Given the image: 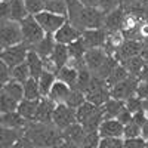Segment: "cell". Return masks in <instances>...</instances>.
<instances>
[{
    "instance_id": "cell-1",
    "label": "cell",
    "mask_w": 148,
    "mask_h": 148,
    "mask_svg": "<svg viewBox=\"0 0 148 148\" xmlns=\"http://www.w3.org/2000/svg\"><path fill=\"white\" fill-rule=\"evenodd\" d=\"M71 22L76 25L79 30H92V28H104V21L105 14L99 8H89V6H82L76 15L70 16Z\"/></svg>"
},
{
    "instance_id": "cell-2",
    "label": "cell",
    "mask_w": 148,
    "mask_h": 148,
    "mask_svg": "<svg viewBox=\"0 0 148 148\" xmlns=\"http://www.w3.org/2000/svg\"><path fill=\"white\" fill-rule=\"evenodd\" d=\"M21 28H22L24 42H25L28 46H33L36 43H39L46 36V31L42 28L40 24L37 22L34 15H28L27 18H24L21 21Z\"/></svg>"
},
{
    "instance_id": "cell-3",
    "label": "cell",
    "mask_w": 148,
    "mask_h": 148,
    "mask_svg": "<svg viewBox=\"0 0 148 148\" xmlns=\"http://www.w3.org/2000/svg\"><path fill=\"white\" fill-rule=\"evenodd\" d=\"M24 42L21 22L14 19H3L2 21V47H9Z\"/></svg>"
},
{
    "instance_id": "cell-4",
    "label": "cell",
    "mask_w": 148,
    "mask_h": 148,
    "mask_svg": "<svg viewBox=\"0 0 148 148\" xmlns=\"http://www.w3.org/2000/svg\"><path fill=\"white\" fill-rule=\"evenodd\" d=\"M28 52H30V46L25 42H22V43H18V45H14V46L5 47L3 52L0 53V58H2V61H5L10 68H14L18 64L27 61Z\"/></svg>"
},
{
    "instance_id": "cell-5",
    "label": "cell",
    "mask_w": 148,
    "mask_h": 148,
    "mask_svg": "<svg viewBox=\"0 0 148 148\" xmlns=\"http://www.w3.org/2000/svg\"><path fill=\"white\" fill-rule=\"evenodd\" d=\"M52 121H53V125L58 129L64 130L68 126L74 125V123H77V113H76V110L68 107L65 102L64 104H56L55 111H53Z\"/></svg>"
},
{
    "instance_id": "cell-6",
    "label": "cell",
    "mask_w": 148,
    "mask_h": 148,
    "mask_svg": "<svg viewBox=\"0 0 148 148\" xmlns=\"http://www.w3.org/2000/svg\"><path fill=\"white\" fill-rule=\"evenodd\" d=\"M34 16L37 22L42 25V28L46 31V34H55L61 28V25L67 21V15L53 14V12H49V10H42Z\"/></svg>"
},
{
    "instance_id": "cell-7",
    "label": "cell",
    "mask_w": 148,
    "mask_h": 148,
    "mask_svg": "<svg viewBox=\"0 0 148 148\" xmlns=\"http://www.w3.org/2000/svg\"><path fill=\"white\" fill-rule=\"evenodd\" d=\"M138 83H139V77H135V76H129L127 79L116 83L113 88H111V98L126 101L127 98L136 95Z\"/></svg>"
},
{
    "instance_id": "cell-8",
    "label": "cell",
    "mask_w": 148,
    "mask_h": 148,
    "mask_svg": "<svg viewBox=\"0 0 148 148\" xmlns=\"http://www.w3.org/2000/svg\"><path fill=\"white\" fill-rule=\"evenodd\" d=\"M62 136L67 142V147H84L86 130L82 123H74L62 130Z\"/></svg>"
},
{
    "instance_id": "cell-9",
    "label": "cell",
    "mask_w": 148,
    "mask_h": 148,
    "mask_svg": "<svg viewBox=\"0 0 148 148\" xmlns=\"http://www.w3.org/2000/svg\"><path fill=\"white\" fill-rule=\"evenodd\" d=\"M56 43H64V45H70L73 42H76L77 39L82 37V30H79L73 22H68L65 21L61 28L53 34Z\"/></svg>"
},
{
    "instance_id": "cell-10",
    "label": "cell",
    "mask_w": 148,
    "mask_h": 148,
    "mask_svg": "<svg viewBox=\"0 0 148 148\" xmlns=\"http://www.w3.org/2000/svg\"><path fill=\"white\" fill-rule=\"evenodd\" d=\"M108 58V53L105 49L102 47H92V49H88L83 56L84 59V64L86 67H88L92 73H96L98 70H99V67L107 61Z\"/></svg>"
},
{
    "instance_id": "cell-11",
    "label": "cell",
    "mask_w": 148,
    "mask_h": 148,
    "mask_svg": "<svg viewBox=\"0 0 148 148\" xmlns=\"http://www.w3.org/2000/svg\"><path fill=\"white\" fill-rule=\"evenodd\" d=\"M107 30L105 28H92L82 31V39L88 49L92 47H102L107 43Z\"/></svg>"
},
{
    "instance_id": "cell-12",
    "label": "cell",
    "mask_w": 148,
    "mask_h": 148,
    "mask_svg": "<svg viewBox=\"0 0 148 148\" xmlns=\"http://www.w3.org/2000/svg\"><path fill=\"white\" fill-rule=\"evenodd\" d=\"M141 51H142V42L141 40H127L125 39L117 49H116V56L120 62L126 61L132 56H136V55H141Z\"/></svg>"
},
{
    "instance_id": "cell-13",
    "label": "cell",
    "mask_w": 148,
    "mask_h": 148,
    "mask_svg": "<svg viewBox=\"0 0 148 148\" xmlns=\"http://www.w3.org/2000/svg\"><path fill=\"white\" fill-rule=\"evenodd\" d=\"M55 107H56V104L51 99V98L43 96L40 99V102H39V107H37L34 121L36 123H53L52 117H53Z\"/></svg>"
},
{
    "instance_id": "cell-14",
    "label": "cell",
    "mask_w": 148,
    "mask_h": 148,
    "mask_svg": "<svg viewBox=\"0 0 148 148\" xmlns=\"http://www.w3.org/2000/svg\"><path fill=\"white\" fill-rule=\"evenodd\" d=\"M126 12L123 8H116L111 12L105 14V21H104V28L107 31H121L123 27V19H125Z\"/></svg>"
},
{
    "instance_id": "cell-15",
    "label": "cell",
    "mask_w": 148,
    "mask_h": 148,
    "mask_svg": "<svg viewBox=\"0 0 148 148\" xmlns=\"http://www.w3.org/2000/svg\"><path fill=\"white\" fill-rule=\"evenodd\" d=\"M70 58L71 56H70V51H68V45L56 43V46L53 49V53L51 55V58H47V59L52 62L55 71H58L59 68H62L64 65H67Z\"/></svg>"
},
{
    "instance_id": "cell-16",
    "label": "cell",
    "mask_w": 148,
    "mask_h": 148,
    "mask_svg": "<svg viewBox=\"0 0 148 148\" xmlns=\"http://www.w3.org/2000/svg\"><path fill=\"white\" fill-rule=\"evenodd\" d=\"M101 136H123L125 133V125L117 119H104L99 126Z\"/></svg>"
},
{
    "instance_id": "cell-17",
    "label": "cell",
    "mask_w": 148,
    "mask_h": 148,
    "mask_svg": "<svg viewBox=\"0 0 148 148\" xmlns=\"http://www.w3.org/2000/svg\"><path fill=\"white\" fill-rule=\"evenodd\" d=\"M55 46H56L55 37H52V34H46L39 43H36V45L30 46V49L36 51L37 53H39V55L43 58V61H45V59H47V58H51V55L53 53Z\"/></svg>"
},
{
    "instance_id": "cell-18",
    "label": "cell",
    "mask_w": 148,
    "mask_h": 148,
    "mask_svg": "<svg viewBox=\"0 0 148 148\" xmlns=\"http://www.w3.org/2000/svg\"><path fill=\"white\" fill-rule=\"evenodd\" d=\"M70 92H71V86L58 80V82L53 83L51 92H49V98H51L55 104H64L67 101Z\"/></svg>"
},
{
    "instance_id": "cell-19",
    "label": "cell",
    "mask_w": 148,
    "mask_h": 148,
    "mask_svg": "<svg viewBox=\"0 0 148 148\" xmlns=\"http://www.w3.org/2000/svg\"><path fill=\"white\" fill-rule=\"evenodd\" d=\"M27 64H28V68H30V73H31V77L39 80V77L45 71V61H43V58L36 51L30 49L28 56H27Z\"/></svg>"
},
{
    "instance_id": "cell-20",
    "label": "cell",
    "mask_w": 148,
    "mask_h": 148,
    "mask_svg": "<svg viewBox=\"0 0 148 148\" xmlns=\"http://www.w3.org/2000/svg\"><path fill=\"white\" fill-rule=\"evenodd\" d=\"M39 102L40 99H27L24 98L22 101H19L18 104V108L16 111L25 119L27 121H34L36 119V111H37V107H39Z\"/></svg>"
},
{
    "instance_id": "cell-21",
    "label": "cell",
    "mask_w": 148,
    "mask_h": 148,
    "mask_svg": "<svg viewBox=\"0 0 148 148\" xmlns=\"http://www.w3.org/2000/svg\"><path fill=\"white\" fill-rule=\"evenodd\" d=\"M22 136V132L18 127H6L2 126V136H0V147L2 148H14L16 141Z\"/></svg>"
},
{
    "instance_id": "cell-22",
    "label": "cell",
    "mask_w": 148,
    "mask_h": 148,
    "mask_svg": "<svg viewBox=\"0 0 148 148\" xmlns=\"http://www.w3.org/2000/svg\"><path fill=\"white\" fill-rule=\"evenodd\" d=\"M126 102L121 99H116V98H110V99L102 105L104 111V119H117L119 113L125 108Z\"/></svg>"
},
{
    "instance_id": "cell-23",
    "label": "cell",
    "mask_w": 148,
    "mask_h": 148,
    "mask_svg": "<svg viewBox=\"0 0 148 148\" xmlns=\"http://www.w3.org/2000/svg\"><path fill=\"white\" fill-rule=\"evenodd\" d=\"M56 77H58V80L64 82V83L70 84L71 88H74V86H76V83H77L79 70L74 67V65H73V67L64 65L62 68H59V70L56 71Z\"/></svg>"
},
{
    "instance_id": "cell-24",
    "label": "cell",
    "mask_w": 148,
    "mask_h": 148,
    "mask_svg": "<svg viewBox=\"0 0 148 148\" xmlns=\"http://www.w3.org/2000/svg\"><path fill=\"white\" fill-rule=\"evenodd\" d=\"M24 125H27V120L24 119L18 111H9V113H2V126L6 127H18L21 129Z\"/></svg>"
},
{
    "instance_id": "cell-25",
    "label": "cell",
    "mask_w": 148,
    "mask_h": 148,
    "mask_svg": "<svg viewBox=\"0 0 148 148\" xmlns=\"http://www.w3.org/2000/svg\"><path fill=\"white\" fill-rule=\"evenodd\" d=\"M121 64L126 67V70L129 71L130 76L139 77V74L142 73L144 65H145L147 62H145V59H144L141 55H136V56H132V58H129V59H126V61H123Z\"/></svg>"
},
{
    "instance_id": "cell-26",
    "label": "cell",
    "mask_w": 148,
    "mask_h": 148,
    "mask_svg": "<svg viewBox=\"0 0 148 148\" xmlns=\"http://www.w3.org/2000/svg\"><path fill=\"white\" fill-rule=\"evenodd\" d=\"M56 73H52V71H47L45 70L43 74L39 77V88H40V93H42V98L43 96H49V92H51L53 83L56 82Z\"/></svg>"
},
{
    "instance_id": "cell-27",
    "label": "cell",
    "mask_w": 148,
    "mask_h": 148,
    "mask_svg": "<svg viewBox=\"0 0 148 148\" xmlns=\"http://www.w3.org/2000/svg\"><path fill=\"white\" fill-rule=\"evenodd\" d=\"M99 110H101V107L92 104L90 101H84V102L76 110V113H77V121H79V123H84L88 119H90L93 114H96Z\"/></svg>"
},
{
    "instance_id": "cell-28",
    "label": "cell",
    "mask_w": 148,
    "mask_h": 148,
    "mask_svg": "<svg viewBox=\"0 0 148 148\" xmlns=\"http://www.w3.org/2000/svg\"><path fill=\"white\" fill-rule=\"evenodd\" d=\"M9 3H10V19L21 22L24 18L30 15L24 0H10Z\"/></svg>"
},
{
    "instance_id": "cell-29",
    "label": "cell",
    "mask_w": 148,
    "mask_h": 148,
    "mask_svg": "<svg viewBox=\"0 0 148 148\" xmlns=\"http://www.w3.org/2000/svg\"><path fill=\"white\" fill-rule=\"evenodd\" d=\"M24 98H27V99H40L42 98L37 79L30 77L25 83H24Z\"/></svg>"
},
{
    "instance_id": "cell-30",
    "label": "cell",
    "mask_w": 148,
    "mask_h": 148,
    "mask_svg": "<svg viewBox=\"0 0 148 148\" xmlns=\"http://www.w3.org/2000/svg\"><path fill=\"white\" fill-rule=\"evenodd\" d=\"M3 89L10 96H14L18 102L24 99V83H21L15 79H10L6 84H3Z\"/></svg>"
},
{
    "instance_id": "cell-31",
    "label": "cell",
    "mask_w": 148,
    "mask_h": 148,
    "mask_svg": "<svg viewBox=\"0 0 148 148\" xmlns=\"http://www.w3.org/2000/svg\"><path fill=\"white\" fill-rule=\"evenodd\" d=\"M18 101L14 96H10L3 88H2V95H0V111L2 113H9V111H16L18 108Z\"/></svg>"
},
{
    "instance_id": "cell-32",
    "label": "cell",
    "mask_w": 148,
    "mask_h": 148,
    "mask_svg": "<svg viewBox=\"0 0 148 148\" xmlns=\"http://www.w3.org/2000/svg\"><path fill=\"white\" fill-rule=\"evenodd\" d=\"M129 76H130V74H129V71L126 70V67L123 65V64H119V65L114 68V71L110 74V77L107 79V84L110 86V89H111L116 83H119V82H121V80L127 79Z\"/></svg>"
},
{
    "instance_id": "cell-33",
    "label": "cell",
    "mask_w": 148,
    "mask_h": 148,
    "mask_svg": "<svg viewBox=\"0 0 148 148\" xmlns=\"http://www.w3.org/2000/svg\"><path fill=\"white\" fill-rule=\"evenodd\" d=\"M30 77H31V73H30L27 61H24V62H21L16 67L12 68V79H15L21 83H25Z\"/></svg>"
},
{
    "instance_id": "cell-34",
    "label": "cell",
    "mask_w": 148,
    "mask_h": 148,
    "mask_svg": "<svg viewBox=\"0 0 148 148\" xmlns=\"http://www.w3.org/2000/svg\"><path fill=\"white\" fill-rule=\"evenodd\" d=\"M68 51H70V56L71 59H83L86 51H88V47H86L83 39H77L76 42H73L68 45Z\"/></svg>"
},
{
    "instance_id": "cell-35",
    "label": "cell",
    "mask_w": 148,
    "mask_h": 148,
    "mask_svg": "<svg viewBox=\"0 0 148 148\" xmlns=\"http://www.w3.org/2000/svg\"><path fill=\"white\" fill-rule=\"evenodd\" d=\"M84 101H86L84 92H82L80 89H76V88H71V92H70V95H68V98H67L65 104H67L68 107L74 108V110H77Z\"/></svg>"
},
{
    "instance_id": "cell-36",
    "label": "cell",
    "mask_w": 148,
    "mask_h": 148,
    "mask_svg": "<svg viewBox=\"0 0 148 148\" xmlns=\"http://www.w3.org/2000/svg\"><path fill=\"white\" fill-rule=\"evenodd\" d=\"M45 10L59 14V15H67L68 6L65 3V0H49V2H45Z\"/></svg>"
},
{
    "instance_id": "cell-37",
    "label": "cell",
    "mask_w": 148,
    "mask_h": 148,
    "mask_svg": "<svg viewBox=\"0 0 148 148\" xmlns=\"http://www.w3.org/2000/svg\"><path fill=\"white\" fill-rule=\"evenodd\" d=\"M125 147V138L123 136H101L99 148H120Z\"/></svg>"
},
{
    "instance_id": "cell-38",
    "label": "cell",
    "mask_w": 148,
    "mask_h": 148,
    "mask_svg": "<svg viewBox=\"0 0 148 148\" xmlns=\"http://www.w3.org/2000/svg\"><path fill=\"white\" fill-rule=\"evenodd\" d=\"M135 136H142V127L135 123L133 120L127 125H125V133H123V138H135Z\"/></svg>"
},
{
    "instance_id": "cell-39",
    "label": "cell",
    "mask_w": 148,
    "mask_h": 148,
    "mask_svg": "<svg viewBox=\"0 0 148 148\" xmlns=\"http://www.w3.org/2000/svg\"><path fill=\"white\" fill-rule=\"evenodd\" d=\"M30 15H36L45 10V0H24Z\"/></svg>"
},
{
    "instance_id": "cell-40",
    "label": "cell",
    "mask_w": 148,
    "mask_h": 148,
    "mask_svg": "<svg viewBox=\"0 0 148 148\" xmlns=\"http://www.w3.org/2000/svg\"><path fill=\"white\" fill-rule=\"evenodd\" d=\"M99 141H101V133H99V130L86 132L84 147H99Z\"/></svg>"
},
{
    "instance_id": "cell-41",
    "label": "cell",
    "mask_w": 148,
    "mask_h": 148,
    "mask_svg": "<svg viewBox=\"0 0 148 148\" xmlns=\"http://www.w3.org/2000/svg\"><path fill=\"white\" fill-rule=\"evenodd\" d=\"M125 102H126V108L129 111H132V113H136V111L142 110V99L138 95H133V96L127 98Z\"/></svg>"
},
{
    "instance_id": "cell-42",
    "label": "cell",
    "mask_w": 148,
    "mask_h": 148,
    "mask_svg": "<svg viewBox=\"0 0 148 148\" xmlns=\"http://www.w3.org/2000/svg\"><path fill=\"white\" fill-rule=\"evenodd\" d=\"M120 6V0H99V8L104 14H108V12H111L113 9L119 8Z\"/></svg>"
},
{
    "instance_id": "cell-43",
    "label": "cell",
    "mask_w": 148,
    "mask_h": 148,
    "mask_svg": "<svg viewBox=\"0 0 148 148\" xmlns=\"http://www.w3.org/2000/svg\"><path fill=\"white\" fill-rule=\"evenodd\" d=\"M0 73H2V84H6L12 79V68L5 61H0Z\"/></svg>"
},
{
    "instance_id": "cell-44",
    "label": "cell",
    "mask_w": 148,
    "mask_h": 148,
    "mask_svg": "<svg viewBox=\"0 0 148 148\" xmlns=\"http://www.w3.org/2000/svg\"><path fill=\"white\" fill-rule=\"evenodd\" d=\"M117 120L121 121L123 125H127V123H130V121L133 120V113H132V111H129V110L126 108V105H125V108H123L120 113H119Z\"/></svg>"
},
{
    "instance_id": "cell-45",
    "label": "cell",
    "mask_w": 148,
    "mask_h": 148,
    "mask_svg": "<svg viewBox=\"0 0 148 148\" xmlns=\"http://www.w3.org/2000/svg\"><path fill=\"white\" fill-rule=\"evenodd\" d=\"M133 121H135V123H138L141 127L148 121V114L145 113V110H144V108L139 110V111H136V113H133Z\"/></svg>"
},
{
    "instance_id": "cell-46",
    "label": "cell",
    "mask_w": 148,
    "mask_h": 148,
    "mask_svg": "<svg viewBox=\"0 0 148 148\" xmlns=\"http://www.w3.org/2000/svg\"><path fill=\"white\" fill-rule=\"evenodd\" d=\"M147 141L142 136H135V138H125V147H144Z\"/></svg>"
},
{
    "instance_id": "cell-47",
    "label": "cell",
    "mask_w": 148,
    "mask_h": 148,
    "mask_svg": "<svg viewBox=\"0 0 148 148\" xmlns=\"http://www.w3.org/2000/svg\"><path fill=\"white\" fill-rule=\"evenodd\" d=\"M136 95L141 98V99H148V82L139 80L138 89H136Z\"/></svg>"
},
{
    "instance_id": "cell-48",
    "label": "cell",
    "mask_w": 148,
    "mask_h": 148,
    "mask_svg": "<svg viewBox=\"0 0 148 148\" xmlns=\"http://www.w3.org/2000/svg\"><path fill=\"white\" fill-rule=\"evenodd\" d=\"M0 9H2V21L3 19H10V3L9 2H2Z\"/></svg>"
},
{
    "instance_id": "cell-49",
    "label": "cell",
    "mask_w": 148,
    "mask_h": 148,
    "mask_svg": "<svg viewBox=\"0 0 148 148\" xmlns=\"http://www.w3.org/2000/svg\"><path fill=\"white\" fill-rule=\"evenodd\" d=\"M80 3L83 6H89V8H98L99 6V0H80Z\"/></svg>"
},
{
    "instance_id": "cell-50",
    "label": "cell",
    "mask_w": 148,
    "mask_h": 148,
    "mask_svg": "<svg viewBox=\"0 0 148 148\" xmlns=\"http://www.w3.org/2000/svg\"><path fill=\"white\" fill-rule=\"evenodd\" d=\"M138 0H120V8H123V9H129L133 3H136Z\"/></svg>"
},
{
    "instance_id": "cell-51",
    "label": "cell",
    "mask_w": 148,
    "mask_h": 148,
    "mask_svg": "<svg viewBox=\"0 0 148 148\" xmlns=\"http://www.w3.org/2000/svg\"><path fill=\"white\" fill-rule=\"evenodd\" d=\"M139 80H145V82H148V62L144 65V70H142V73L139 74Z\"/></svg>"
},
{
    "instance_id": "cell-52",
    "label": "cell",
    "mask_w": 148,
    "mask_h": 148,
    "mask_svg": "<svg viewBox=\"0 0 148 148\" xmlns=\"http://www.w3.org/2000/svg\"><path fill=\"white\" fill-rule=\"evenodd\" d=\"M142 108L145 110V113L148 114V99H142Z\"/></svg>"
},
{
    "instance_id": "cell-53",
    "label": "cell",
    "mask_w": 148,
    "mask_h": 148,
    "mask_svg": "<svg viewBox=\"0 0 148 148\" xmlns=\"http://www.w3.org/2000/svg\"><path fill=\"white\" fill-rule=\"evenodd\" d=\"M142 2H144L145 5H148V0H142Z\"/></svg>"
},
{
    "instance_id": "cell-54",
    "label": "cell",
    "mask_w": 148,
    "mask_h": 148,
    "mask_svg": "<svg viewBox=\"0 0 148 148\" xmlns=\"http://www.w3.org/2000/svg\"><path fill=\"white\" fill-rule=\"evenodd\" d=\"M2 2H10V0H2Z\"/></svg>"
},
{
    "instance_id": "cell-55",
    "label": "cell",
    "mask_w": 148,
    "mask_h": 148,
    "mask_svg": "<svg viewBox=\"0 0 148 148\" xmlns=\"http://www.w3.org/2000/svg\"><path fill=\"white\" fill-rule=\"evenodd\" d=\"M45 2H49V0H45Z\"/></svg>"
}]
</instances>
